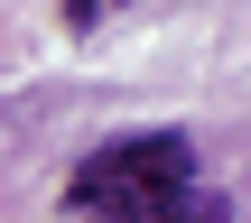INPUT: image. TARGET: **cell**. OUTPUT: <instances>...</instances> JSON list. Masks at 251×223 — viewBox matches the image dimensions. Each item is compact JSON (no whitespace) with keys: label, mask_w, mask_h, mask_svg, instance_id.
<instances>
[{"label":"cell","mask_w":251,"mask_h":223,"mask_svg":"<svg viewBox=\"0 0 251 223\" xmlns=\"http://www.w3.org/2000/svg\"><path fill=\"white\" fill-rule=\"evenodd\" d=\"M112 9H121V0H65V28H75V37H84V28H102V19H112Z\"/></svg>","instance_id":"2"},{"label":"cell","mask_w":251,"mask_h":223,"mask_svg":"<svg viewBox=\"0 0 251 223\" xmlns=\"http://www.w3.org/2000/svg\"><path fill=\"white\" fill-rule=\"evenodd\" d=\"M65 214H84V223H224L233 196L196 177L186 130H130L65 177Z\"/></svg>","instance_id":"1"}]
</instances>
